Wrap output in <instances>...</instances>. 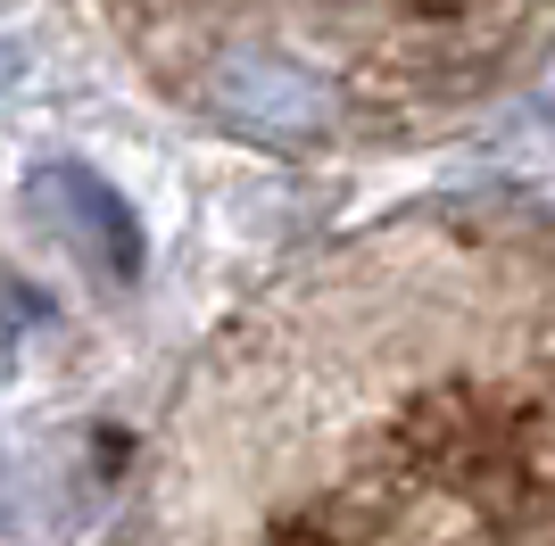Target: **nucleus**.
I'll return each mask as SVG.
<instances>
[{
  "instance_id": "nucleus-1",
  "label": "nucleus",
  "mask_w": 555,
  "mask_h": 546,
  "mask_svg": "<svg viewBox=\"0 0 555 546\" xmlns=\"http://www.w3.org/2000/svg\"><path fill=\"white\" fill-rule=\"evenodd\" d=\"M208 108L257 141H315V133H332L340 100H332V83L315 67L282 58V50H224L208 75Z\"/></svg>"
},
{
  "instance_id": "nucleus-2",
  "label": "nucleus",
  "mask_w": 555,
  "mask_h": 546,
  "mask_svg": "<svg viewBox=\"0 0 555 546\" xmlns=\"http://www.w3.org/2000/svg\"><path fill=\"white\" fill-rule=\"evenodd\" d=\"M34 207H42L50 232H59L83 265H100L108 282H133L141 273V216L116 199L100 174H83V166H42V174H34Z\"/></svg>"
},
{
  "instance_id": "nucleus-3",
  "label": "nucleus",
  "mask_w": 555,
  "mask_h": 546,
  "mask_svg": "<svg viewBox=\"0 0 555 546\" xmlns=\"http://www.w3.org/2000/svg\"><path fill=\"white\" fill-rule=\"evenodd\" d=\"M50 307L34 290H25V282H9V273H0V356H17V340H25V323H42Z\"/></svg>"
}]
</instances>
